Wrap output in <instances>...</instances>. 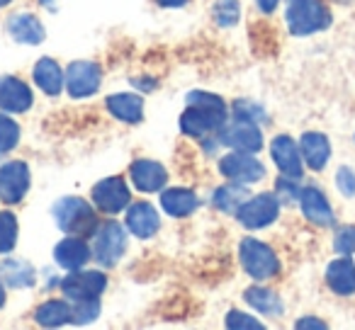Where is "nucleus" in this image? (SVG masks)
Segmentation results:
<instances>
[{"instance_id": "nucleus-1", "label": "nucleus", "mask_w": 355, "mask_h": 330, "mask_svg": "<svg viewBox=\"0 0 355 330\" xmlns=\"http://www.w3.org/2000/svg\"><path fill=\"white\" fill-rule=\"evenodd\" d=\"M227 124V104L219 95L195 90L188 95V107L180 114V131L188 136H207Z\"/></svg>"}, {"instance_id": "nucleus-18", "label": "nucleus", "mask_w": 355, "mask_h": 330, "mask_svg": "<svg viewBox=\"0 0 355 330\" xmlns=\"http://www.w3.org/2000/svg\"><path fill=\"white\" fill-rule=\"evenodd\" d=\"M90 248L88 243L83 241L80 236H69L54 248V260L59 267L69 272H76V270H83V265L90 260Z\"/></svg>"}, {"instance_id": "nucleus-35", "label": "nucleus", "mask_w": 355, "mask_h": 330, "mask_svg": "<svg viewBox=\"0 0 355 330\" xmlns=\"http://www.w3.org/2000/svg\"><path fill=\"white\" fill-rule=\"evenodd\" d=\"M227 328H263L261 320H253V315L241 313V311H229Z\"/></svg>"}, {"instance_id": "nucleus-7", "label": "nucleus", "mask_w": 355, "mask_h": 330, "mask_svg": "<svg viewBox=\"0 0 355 330\" xmlns=\"http://www.w3.org/2000/svg\"><path fill=\"white\" fill-rule=\"evenodd\" d=\"M219 143L232 151H243V153H256L263 146V134L256 127V122L248 119H234V122L224 124L219 129Z\"/></svg>"}, {"instance_id": "nucleus-39", "label": "nucleus", "mask_w": 355, "mask_h": 330, "mask_svg": "<svg viewBox=\"0 0 355 330\" xmlns=\"http://www.w3.org/2000/svg\"><path fill=\"white\" fill-rule=\"evenodd\" d=\"M158 8H183L188 6V0H156Z\"/></svg>"}, {"instance_id": "nucleus-29", "label": "nucleus", "mask_w": 355, "mask_h": 330, "mask_svg": "<svg viewBox=\"0 0 355 330\" xmlns=\"http://www.w3.org/2000/svg\"><path fill=\"white\" fill-rule=\"evenodd\" d=\"M17 243V219L10 212L0 214V255L10 253Z\"/></svg>"}, {"instance_id": "nucleus-28", "label": "nucleus", "mask_w": 355, "mask_h": 330, "mask_svg": "<svg viewBox=\"0 0 355 330\" xmlns=\"http://www.w3.org/2000/svg\"><path fill=\"white\" fill-rule=\"evenodd\" d=\"M246 199H248V190L241 187L239 183L224 185V187L214 190V194H212L214 207L222 209V212H236V209L241 207Z\"/></svg>"}, {"instance_id": "nucleus-16", "label": "nucleus", "mask_w": 355, "mask_h": 330, "mask_svg": "<svg viewBox=\"0 0 355 330\" xmlns=\"http://www.w3.org/2000/svg\"><path fill=\"white\" fill-rule=\"evenodd\" d=\"M127 228L137 238H141V241L156 236V231L161 228V219H158V212L148 202L129 204V207H127Z\"/></svg>"}, {"instance_id": "nucleus-22", "label": "nucleus", "mask_w": 355, "mask_h": 330, "mask_svg": "<svg viewBox=\"0 0 355 330\" xmlns=\"http://www.w3.org/2000/svg\"><path fill=\"white\" fill-rule=\"evenodd\" d=\"M107 109L124 124H139L144 119V100L132 93H117L107 98Z\"/></svg>"}, {"instance_id": "nucleus-21", "label": "nucleus", "mask_w": 355, "mask_h": 330, "mask_svg": "<svg viewBox=\"0 0 355 330\" xmlns=\"http://www.w3.org/2000/svg\"><path fill=\"white\" fill-rule=\"evenodd\" d=\"M198 207H200V199L193 190L171 187L166 192H161V209L168 217H175V219L190 217Z\"/></svg>"}, {"instance_id": "nucleus-36", "label": "nucleus", "mask_w": 355, "mask_h": 330, "mask_svg": "<svg viewBox=\"0 0 355 330\" xmlns=\"http://www.w3.org/2000/svg\"><path fill=\"white\" fill-rule=\"evenodd\" d=\"M234 112H236L239 119H248V122H258L261 117H266L263 107H253L251 102H236L234 104Z\"/></svg>"}, {"instance_id": "nucleus-37", "label": "nucleus", "mask_w": 355, "mask_h": 330, "mask_svg": "<svg viewBox=\"0 0 355 330\" xmlns=\"http://www.w3.org/2000/svg\"><path fill=\"white\" fill-rule=\"evenodd\" d=\"M300 197V187L292 183V178L277 180V199L280 202H292V199Z\"/></svg>"}, {"instance_id": "nucleus-20", "label": "nucleus", "mask_w": 355, "mask_h": 330, "mask_svg": "<svg viewBox=\"0 0 355 330\" xmlns=\"http://www.w3.org/2000/svg\"><path fill=\"white\" fill-rule=\"evenodd\" d=\"M300 148H302V156H304V163L311 170L326 168V163H329V158H331V143H329V138H326V134H319V131L302 134Z\"/></svg>"}, {"instance_id": "nucleus-40", "label": "nucleus", "mask_w": 355, "mask_h": 330, "mask_svg": "<svg viewBox=\"0 0 355 330\" xmlns=\"http://www.w3.org/2000/svg\"><path fill=\"white\" fill-rule=\"evenodd\" d=\"M297 328H326L321 320H297Z\"/></svg>"}, {"instance_id": "nucleus-38", "label": "nucleus", "mask_w": 355, "mask_h": 330, "mask_svg": "<svg viewBox=\"0 0 355 330\" xmlns=\"http://www.w3.org/2000/svg\"><path fill=\"white\" fill-rule=\"evenodd\" d=\"M256 3H258V10L272 12L277 8V3H280V0H256Z\"/></svg>"}, {"instance_id": "nucleus-30", "label": "nucleus", "mask_w": 355, "mask_h": 330, "mask_svg": "<svg viewBox=\"0 0 355 330\" xmlns=\"http://www.w3.org/2000/svg\"><path fill=\"white\" fill-rule=\"evenodd\" d=\"M239 17H241L239 0H219L217 6H214V22L219 27H236Z\"/></svg>"}, {"instance_id": "nucleus-34", "label": "nucleus", "mask_w": 355, "mask_h": 330, "mask_svg": "<svg viewBox=\"0 0 355 330\" xmlns=\"http://www.w3.org/2000/svg\"><path fill=\"white\" fill-rule=\"evenodd\" d=\"M336 187L343 197H353L355 194V173L348 165H340L338 173H336Z\"/></svg>"}, {"instance_id": "nucleus-19", "label": "nucleus", "mask_w": 355, "mask_h": 330, "mask_svg": "<svg viewBox=\"0 0 355 330\" xmlns=\"http://www.w3.org/2000/svg\"><path fill=\"white\" fill-rule=\"evenodd\" d=\"M326 284L334 294L350 296L355 294V262L348 255H340L326 270Z\"/></svg>"}, {"instance_id": "nucleus-26", "label": "nucleus", "mask_w": 355, "mask_h": 330, "mask_svg": "<svg viewBox=\"0 0 355 330\" xmlns=\"http://www.w3.org/2000/svg\"><path fill=\"white\" fill-rule=\"evenodd\" d=\"M0 279L15 289L32 286L35 284V267L25 260H6L0 265Z\"/></svg>"}, {"instance_id": "nucleus-6", "label": "nucleus", "mask_w": 355, "mask_h": 330, "mask_svg": "<svg viewBox=\"0 0 355 330\" xmlns=\"http://www.w3.org/2000/svg\"><path fill=\"white\" fill-rule=\"evenodd\" d=\"M236 217H239V221H241V226H246V228H266L280 217V199L272 192L248 197L246 202L236 209Z\"/></svg>"}, {"instance_id": "nucleus-42", "label": "nucleus", "mask_w": 355, "mask_h": 330, "mask_svg": "<svg viewBox=\"0 0 355 330\" xmlns=\"http://www.w3.org/2000/svg\"><path fill=\"white\" fill-rule=\"evenodd\" d=\"M8 3H10V0H0V6H8Z\"/></svg>"}, {"instance_id": "nucleus-5", "label": "nucleus", "mask_w": 355, "mask_h": 330, "mask_svg": "<svg viewBox=\"0 0 355 330\" xmlns=\"http://www.w3.org/2000/svg\"><path fill=\"white\" fill-rule=\"evenodd\" d=\"M93 236V255L103 267H114L119 257L127 250V231L122 223L105 221L95 228Z\"/></svg>"}, {"instance_id": "nucleus-17", "label": "nucleus", "mask_w": 355, "mask_h": 330, "mask_svg": "<svg viewBox=\"0 0 355 330\" xmlns=\"http://www.w3.org/2000/svg\"><path fill=\"white\" fill-rule=\"evenodd\" d=\"M32 107V90L20 78H0V109L3 112H27Z\"/></svg>"}, {"instance_id": "nucleus-4", "label": "nucleus", "mask_w": 355, "mask_h": 330, "mask_svg": "<svg viewBox=\"0 0 355 330\" xmlns=\"http://www.w3.org/2000/svg\"><path fill=\"white\" fill-rule=\"evenodd\" d=\"M239 257H241L243 270L258 282L272 279L280 272V260H277L275 250L256 238H243L239 246Z\"/></svg>"}, {"instance_id": "nucleus-33", "label": "nucleus", "mask_w": 355, "mask_h": 330, "mask_svg": "<svg viewBox=\"0 0 355 330\" xmlns=\"http://www.w3.org/2000/svg\"><path fill=\"white\" fill-rule=\"evenodd\" d=\"M98 313H100L98 299L76 301V306H73V323H90L93 318H98Z\"/></svg>"}, {"instance_id": "nucleus-10", "label": "nucleus", "mask_w": 355, "mask_h": 330, "mask_svg": "<svg viewBox=\"0 0 355 330\" xmlns=\"http://www.w3.org/2000/svg\"><path fill=\"white\" fill-rule=\"evenodd\" d=\"M100 80H103V71H100L98 64H93V61H73L69 66V71H66L64 85L71 98L83 100L98 93Z\"/></svg>"}, {"instance_id": "nucleus-24", "label": "nucleus", "mask_w": 355, "mask_h": 330, "mask_svg": "<svg viewBox=\"0 0 355 330\" xmlns=\"http://www.w3.org/2000/svg\"><path fill=\"white\" fill-rule=\"evenodd\" d=\"M35 83L46 95H59L64 90V71L54 59H40L35 66Z\"/></svg>"}, {"instance_id": "nucleus-2", "label": "nucleus", "mask_w": 355, "mask_h": 330, "mask_svg": "<svg viewBox=\"0 0 355 330\" xmlns=\"http://www.w3.org/2000/svg\"><path fill=\"white\" fill-rule=\"evenodd\" d=\"M331 10L324 0H287L285 22L295 37H309L331 27Z\"/></svg>"}, {"instance_id": "nucleus-3", "label": "nucleus", "mask_w": 355, "mask_h": 330, "mask_svg": "<svg viewBox=\"0 0 355 330\" xmlns=\"http://www.w3.org/2000/svg\"><path fill=\"white\" fill-rule=\"evenodd\" d=\"M56 226L69 236H90L98 228L95 209L80 197H64L54 207Z\"/></svg>"}, {"instance_id": "nucleus-25", "label": "nucleus", "mask_w": 355, "mask_h": 330, "mask_svg": "<svg viewBox=\"0 0 355 330\" xmlns=\"http://www.w3.org/2000/svg\"><path fill=\"white\" fill-rule=\"evenodd\" d=\"M35 320L44 328H56L73 320V306H69L66 301H46L35 311Z\"/></svg>"}, {"instance_id": "nucleus-9", "label": "nucleus", "mask_w": 355, "mask_h": 330, "mask_svg": "<svg viewBox=\"0 0 355 330\" xmlns=\"http://www.w3.org/2000/svg\"><path fill=\"white\" fill-rule=\"evenodd\" d=\"M90 197H93L95 207L105 214H119L132 204V192H129L124 178H119V175L100 180L90 192Z\"/></svg>"}, {"instance_id": "nucleus-8", "label": "nucleus", "mask_w": 355, "mask_h": 330, "mask_svg": "<svg viewBox=\"0 0 355 330\" xmlns=\"http://www.w3.org/2000/svg\"><path fill=\"white\" fill-rule=\"evenodd\" d=\"M219 173L227 180L239 185H253L258 180H263L266 168L258 158H253V153H243V151H232L229 156H224L219 161Z\"/></svg>"}, {"instance_id": "nucleus-27", "label": "nucleus", "mask_w": 355, "mask_h": 330, "mask_svg": "<svg viewBox=\"0 0 355 330\" xmlns=\"http://www.w3.org/2000/svg\"><path fill=\"white\" fill-rule=\"evenodd\" d=\"M243 299H246L248 304H251L256 311H261L263 315H277V313H282V301H280V296H277L275 291H270V289H266V286H261V284L248 286L246 294H243Z\"/></svg>"}, {"instance_id": "nucleus-23", "label": "nucleus", "mask_w": 355, "mask_h": 330, "mask_svg": "<svg viewBox=\"0 0 355 330\" xmlns=\"http://www.w3.org/2000/svg\"><path fill=\"white\" fill-rule=\"evenodd\" d=\"M8 32L20 44H40V42H44V27H42V22L35 15H27V12L12 15L10 22H8Z\"/></svg>"}, {"instance_id": "nucleus-14", "label": "nucleus", "mask_w": 355, "mask_h": 330, "mask_svg": "<svg viewBox=\"0 0 355 330\" xmlns=\"http://www.w3.org/2000/svg\"><path fill=\"white\" fill-rule=\"evenodd\" d=\"M297 202H300L304 219L309 223H314V226H331V223L336 221L334 209H331V204L326 202L324 192H321L319 187H311L309 185V187L300 190Z\"/></svg>"}, {"instance_id": "nucleus-32", "label": "nucleus", "mask_w": 355, "mask_h": 330, "mask_svg": "<svg viewBox=\"0 0 355 330\" xmlns=\"http://www.w3.org/2000/svg\"><path fill=\"white\" fill-rule=\"evenodd\" d=\"M334 248L340 255H355V226H340L336 231Z\"/></svg>"}, {"instance_id": "nucleus-31", "label": "nucleus", "mask_w": 355, "mask_h": 330, "mask_svg": "<svg viewBox=\"0 0 355 330\" xmlns=\"http://www.w3.org/2000/svg\"><path fill=\"white\" fill-rule=\"evenodd\" d=\"M20 141V127L8 114H0V153H8Z\"/></svg>"}, {"instance_id": "nucleus-12", "label": "nucleus", "mask_w": 355, "mask_h": 330, "mask_svg": "<svg viewBox=\"0 0 355 330\" xmlns=\"http://www.w3.org/2000/svg\"><path fill=\"white\" fill-rule=\"evenodd\" d=\"M30 190V168L22 161H10L0 165V199L6 204H17Z\"/></svg>"}, {"instance_id": "nucleus-15", "label": "nucleus", "mask_w": 355, "mask_h": 330, "mask_svg": "<svg viewBox=\"0 0 355 330\" xmlns=\"http://www.w3.org/2000/svg\"><path fill=\"white\" fill-rule=\"evenodd\" d=\"M129 178H132L134 187L141 192H161L163 185L168 180V173L158 161H148V158H139L129 168Z\"/></svg>"}, {"instance_id": "nucleus-11", "label": "nucleus", "mask_w": 355, "mask_h": 330, "mask_svg": "<svg viewBox=\"0 0 355 330\" xmlns=\"http://www.w3.org/2000/svg\"><path fill=\"white\" fill-rule=\"evenodd\" d=\"M107 286V277L98 270H76L73 275H69L61 282V291H64L66 299L76 301H88V299H98L100 294Z\"/></svg>"}, {"instance_id": "nucleus-13", "label": "nucleus", "mask_w": 355, "mask_h": 330, "mask_svg": "<svg viewBox=\"0 0 355 330\" xmlns=\"http://www.w3.org/2000/svg\"><path fill=\"white\" fill-rule=\"evenodd\" d=\"M270 156H272V161H275L277 170H280L285 178L300 180L302 175H304V165H302V158H300V146H297L292 136L277 134L270 143Z\"/></svg>"}, {"instance_id": "nucleus-41", "label": "nucleus", "mask_w": 355, "mask_h": 330, "mask_svg": "<svg viewBox=\"0 0 355 330\" xmlns=\"http://www.w3.org/2000/svg\"><path fill=\"white\" fill-rule=\"evenodd\" d=\"M6 304V289H3V284H0V306Z\"/></svg>"}]
</instances>
